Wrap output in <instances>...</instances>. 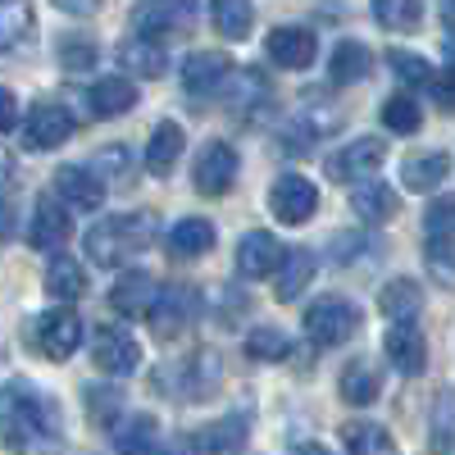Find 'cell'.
Segmentation results:
<instances>
[{
  "label": "cell",
  "mask_w": 455,
  "mask_h": 455,
  "mask_svg": "<svg viewBox=\"0 0 455 455\" xmlns=\"http://www.w3.org/2000/svg\"><path fill=\"white\" fill-rule=\"evenodd\" d=\"M0 446L14 455H55L64 446V410L28 378L0 387Z\"/></svg>",
  "instance_id": "obj_1"
},
{
  "label": "cell",
  "mask_w": 455,
  "mask_h": 455,
  "mask_svg": "<svg viewBox=\"0 0 455 455\" xmlns=\"http://www.w3.org/2000/svg\"><path fill=\"white\" fill-rule=\"evenodd\" d=\"M150 242H156V214H109L100 219L96 228H87V255L92 264H100V269H119V264L137 259Z\"/></svg>",
  "instance_id": "obj_2"
},
{
  "label": "cell",
  "mask_w": 455,
  "mask_h": 455,
  "mask_svg": "<svg viewBox=\"0 0 455 455\" xmlns=\"http://www.w3.org/2000/svg\"><path fill=\"white\" fill-rule=\"evenodd\" d=\"M306 332L319 341V347H341L360 332V306L347 296H319L306 310Z\"/></svg>",
  "instance_id": "obj_3"
},
{
  "label": "cell",
  "mask_w": 455,
  "mask_h": 455,
  "mask_svg": "<svg viewBox=\"0 0 455 455\" xmlns=\"http://www.w3.org/2000/svg\"><path fill=\"white\" fill-rule=\"evenodd\" d=\"M28 341H32V347L42 351L46 360H68L73 351L83 347V319L73 315V310H46V315L32 319Z\"/></svg>",
  "instance_id": "obj_4"
},
{
  "label": "cell",
  "mask_w": 455,
  "mask_h": 455,
  "mask_svg": "<svg viewBox=\"0 0 455 455\" xmlns=\"http://www.w3.org/2000/svg\"><path fill=\"white\" fill-rule=\"evenodd\" d=\"M92 360H96V369L109 373V378H128V373H137V364H141V347H137V337H132L128 328L105 323V328L92 332Z\"/></svg>",
  "instance_id": "obj_5"
},
{
  "label": "cell",
  "mask_w": 455,
  "mask_h": 455,
  "mask_svg": "<svg viewBox=\"0 0 455 455\" xmlns=\"http://www.w3.org/2000/svg\"><path fill=\"white\" fill-rule=\"evenodd\" d=\"M237 169H242V160H237L233 146L228 141H205L196 164H192V187L201 196H223V192H233Z\"/></svg>",
  "instance_id": "obj_6"
},
{
  "label": "cell",
  "mask_w": 455,
  "mask_h": 455,
  "mask_svg": "<svg viewBox=\"0 0 455 455\" xmlns=\"http://www.w3.org/2000/svg\"><path fill=\"white\" fill-rule=\"evenodd\" d=\"M201 291L187 287V283H173V287H160L156 296V310H150V323H156V337H178L187 323H196L201 315Z\"/></svg>",
  "instance_id": "obj_7"
},
{
  "label": "cell",
  "mask_w": 455,
  "mask_h": 455,
  "mask_svg": "<svg viewBox=\"0 0 455 455\" xmlns=\"http://www.w3.org/2000/svg\"><path fill=\"white\" fill-rule=\"evenodd\" d=\"M73 137V114L55 100H36L28 109V124H23V146L28 150H55Z\"/></svg>",
  "instance_id": "obj_8"
},
{
  "label": "cell",
  "mask_w": 455,
  "mask_h": 455,
  "mask_svg": "<svg viewBox=\"0 0 455 455\" xmlns=\"http://www.w3.org/2000/svg\"><path fill=\"white\" fill-rule=\"evenodd\" d=\"M269 210H274V219H283V223H306L315 210H319V187L310 182V178H300V173H283L274 187H269Z\"/></svg>",
  "instance_id": "obj_9"
},
{
  "label": "cell",
  "mask_w": 455,
  "mask_h": 455,
  "mask_svg": "<svg viewBox=\"0 0 455 455\" xmlns=\"http://www.w3.org/2000/svg\"><path fill=\"white\" fill-rule=\"evenodd\" d=\"M387 160V146L378 141V137H355L351 146H341L337 156L328 160V178H337V182H369L373 178V169Z\"/></svg>",
  "instance_id": "obj_10"
},
{
  "label": "cell",
  "mask_w": 455,
  "mask_h": 455,
  "mask_svg": "<svg viewBox=\"0 0 455 455\" xmlns=\"http://www.w3.org/2000/svg\"><path fill=\"white\" fill-rule=\"evenodd\" d=\"M264 51H269V60H274L278 68H310L315 55H319V36H315L310 28L287 23V28H274V32H269Z\"/></svg>",
  "instance_id": "obj_11"
},
{
  "label": "cell",
  "mask_w": 455,
  "mask_h": 455,
  "mask_svg": "<svg viewBox=\"0 0 455 455\" xmlns=\"http://www.w3.org/2000/svg\"><path fill=\"white\" fill-rule=\"evenodd\" d=\"M383 351H387L392 369L405 373V378L424 373V364H428V341H424L419 323H392L387 337H383Z\"/></svg>",
  "instance_id": "obj_12"
},
{
  "label": "cell",
  "mask_w": 455,
  "mask_h": 455,
  "mask_svg": "<svg viewBox=\"0 0 455 455\" xmlns=\"http://www.w3.org/2000/svg\"><path fill=\"white\" fill-rule=\"evenodd\" d=\"M283 251L274 233H264V228H255V233H246L237 242V274L242 278H269L278 274V264H283Z\"/></svg>",
  "instance_id": "obj_13"
},
{
  "label": "cell",
  "mask_w": 455,
  "mask_h": 455,
  "mask_svg": "<svg viewBox=\"0 0 455 455\" xmlns=\"http://www.w3.org/2000/svg\"><path fill=\"white\" fill-rule=\"evenodd\" d=\"M68 233H73V223H68L64 205H60L55 196H36L32 223H28V242H32L36 251H60V246L68 242Z\"/></svg>",
  "instance_id": "obj_14"
},
{
  "label": "cell",
  "mask_w": 455,
  "mask_h": 455,
  "mask_svg": "<svg viewBox=\"0 0 455 455\" xmlns=\"http://www.w3.org/2000/svg\"><path fill=\"white\" fill-rule=\"evenodd\" d=\"M228 73H233V60L223 51H192L182 60V87L192 96H210L228 83Z\"/></svg>",
  "instance_id": "obj_15"
},
{
  "label": "cell",
  "mask_w": 455,
  "mask_h": 455,
  "mask_svg": "<svg viewBox=\"0 0 455 455\" xmlns=\"http://www.w3.org/2000/svg\"><path fill=\"white\" fill-rule=\"evenodd\" d=\"M55 196H60L68 210H100L105 182H100L87 164H64V169L55 173Z\"/></svg>",
  "instance_id": "obj_16"
},
{
  "label": "cell",
  "mask_w": 455,
  "mask_h": 455,
  "mask_svg": "<svg viewBox=\"0 0 455 455\" xmlns=\"http://www.w3.org/2000/svg\"><path fill=\"white\" fill-rule=\"evenodd\" d=\"M156 296H160V283L137 269V274H124L119 283L109 287V306H114V315L137 319V315H150V310H156Z\"/></svg>",
  "instance_id": "obj_17"
},
{
  "label": "cell",
  "mask_w": 455,
  "mask_h": 455,
  "mask_svg": "<svg viewBox=\"0 0 455 455\" xmlns=\"http://www.w3.org/2000/svg\"><path fill=\"white\" fill-rule=\"evenodd\" d=\"M315 269H319V259H315L310 246H287V251H283V264H278V274H274V296H278V300H296L300 291L310 287Z\"/></svg>",
  "instance_id": "obj_18"
},
{
  "label": "cell",
  "mask_w": 455,
  "mask_h": 455,
  "mask_svg": "<svg viewBox=\"0 0 455 455\" xmlns=\"http://www.w3.org/2000/svg\"><path fill=\"white\" fill-rule=\"evenodd\" d=\"M160 424L156 414H124L114 419V451L119 455H160Z\"/></svg>",
  "instance_id": "obj_19"
},
{
  "label": "cell",
  "mask_w": 455,
  "mask_h": 455,
  "mask_svg": "<svg viewBox=\"0 0 455 455\" xmlns=\"http://www.w3.org/2000/svg\"><path fill=\"white\" fill-rule=\"evenodd\" d=\"M192 442L196 455H237L246 446V414H223V419L205 424Z\"/></svg>",
  "instance_id": "obj_20"
},
{
  "label": "cell",
  "mask_w": 455,
  "mask_h": 455,
  "mask_svg": "<svg viewBox=\"0 0 455 455\" xmlns=\"http://www.w3.org/2000/svg\"><path fill=\"white\" fill-rule=\"evenodd\" d=\"M173 378H178V396H182V401H205L210 387L219 383V360H214L210 351H196V355H187V360L173 369Z\"/></svg>",
  "instance_id": "obj_21"
},
{
  "label": "cell",
  "mask_w": 455,
  "mask_h": 455,
  "mask_svg": "<svg viewBox=\"0 0 455 455\" xmlns=\"http://www.w3.org/2000/svg\"><path fill=\"white\" fill-rule=\"evenodd\" d=\"M337 392H341L347 405H373L378 392H383V373H378L373 360H351L337 378Z\"/></svg>",
  "instance_id": "obj_22"
},
{
  "label": "cell",
  "mask_w": 455,
  "mask_h": 455,
  "mask_svg": "<svg viewBox=\"0 0 455 455\" xmlns=\"http://www.w3.org/2000/svg\"><path fill=\"white\" fill-rule=\"evenodd\" d=\"M182 146H187V137H182V128L173 119L156 124V132H150V141H146V169L156 178L173 173V164L182 160Z\"/></svg>",
  "instance_id": "obj_23"
},
{
  "label": "cell",
  "mask_w": 455,
  "mask_h": 455,
  "mask_svg": "<svg viewBox=\"0 0 455 455\" xmlns=\"http://www.w3.org/2000/svg\"><path fill=\"white\" fill-rule=\"evenodd\" d=\"M378 310H383L392 323H414V315L424 310V287L414 278H392L383 291H378Z\"/></svg>",
  "instance_id": "obj_24"
},
{
  "label": "cell",
  "mask_w": 455,
  "mask_h": 455,
  "mask_svg": "<svg viewBox=\"0 0 455 455\" xmlns=\"http://www.w3.org/2000/svg\"><path fill=\"white\" fill-rule=\"evenodd\" d=\"M164 246H169L173 259H196V255H205L214 246V223L210 219H178L169 228Z\"/></svg>",
  "instance_id": "obj_25"
},
{
  "label": "cell",
  "mask_w": 455,
  "mask_h": 455,
  "mask_svg": "<svg viewBox=\"0 0 455 455\" xmlns=\"http://www.w3.org/2000/svg\"><path fill=\"white\" fill-rule=\"evenodd\" d=\"M351 205H355V214H360L364 223H387V219H396V210H401V196L392 192L387 182L369 178V182H360L355 192H351Z\"/></svg>",
  "instance_id": "obj_26"
},
{
  "label": "cell",
  "mask_w": 455,
  "mask_h": 455,
  "mask_svg": "<svg viewBox=\"0 0 455 455\" xmlns=\"http://www.w3.org/2000/svg\"><path fill=\"white\" fill-rule=\"evenodd\" d=\"M446 173H451L446 150H419V156H410L401 164V182L410 187V192H433V187H442Z\"/></svg>",
  "instance_id": "obj_27"
},
{
  "label": "cell",
  "mask_w": 455,
  "mask_h": 455,
  "mask_svg": "<svg viewBox=\"0 0 455 455\" xmlns=\"http://www.w3.org/2000/svg\"><path fill=\"white\" fill-rule=\"evenodd\" d=\"M428 446L433 455H455V387H442L428 410Z\"/></svg>",
  "instance_id": "obj_28"
},
{
  "label": "cell",
  "mask_w": 455,
  "mask_h": 455,
  "mask_svg": "<svg viewBox=\"0 0 455 455\" xmlns=\"http://www.w3.org/2000/svg\"><path fill=\"white\" fill-rule=\"evenodd\" d=\"M119 64L128 73H137V78H160V73L169 68V55L160 42H146V36H128V42L119 46Z\"/></svg>",
  "instance_id": "obj_29"
},
{
  "label": "cell",
  "mask_w": 455,
  "mask_h": 455,
  "mask_svg": "<svg viewBox=\"0 0 455 455\" xmlns=\"http://www.w3.org/2000/svg\"><path fill=\"white\" fill-rule=\"evenodd\" d=\"M132 105H137V87L128 78H100L92 87V114L96 119H119Z\"/></svg>",
  "instance_id": "obj_30"
},
{
  "label": "cell",
  "mask_w": 455,
  "mask_h": 455,
  "mask_svg": "<svg viewBox=\"0 0 455 455\" xmlns=\"http://www.w3.org/2000/svg\"><path fill=\"white\" fill-rule=\"evenodd\" d=\"M369 64H373L369 46H360V42H341V46L332 51V64H328V78H332L337 87H351V83H364V78H369Z\"/></svg>",
  "instance_id": "obj_31"
},
{
  "label": "cell",
  "mask_w": 455,
  "mask_h": 455,
  "mask_svg": "<svg viewBox=\"0 0 455 455\" xmlns=\"http://www.w3.org/2000/svg\"><path fill=\"white\" fill-rule=\"evenodd\" d=\"M46 291L55 300H78L87 291V274H83V264L78 259H68V255H55L46 264Z\"/></svg>",
  "instance_id": "obj_32"
},
{
  "label": "cell",
  "mask_w": 455,
  "mask_h": 455,
  "mask_svg": "<svg viewBox=\"0 0 455 455\" xmlns=\"http://www.w3.org/2000/svg\"><path fill=\"white\" fill-rule=\"evenodd\" d=\"M341 446H347V455H401L392 433L378 424H347L341 428Z\"/></svg>",
  "instance_id": "obj_33"
},
{
  "label": "cell",
  "mask_w": 455,
  "mask_h": 455,
  "mask_svg": "<svg viewBox=\"0 0 455 455\" xmlns=\"http://www.w3.org/2000/svg\"><path fill=\"white\" fill-rule=\"evenodd\" d=\"M32 23H36L32 5H14V0H5V5H0V51L28 46L32 42Z\"/></svg>",
  "instance_id": "obj_34"
},
{
  "label": "cell",
  "mask_w": 455,
  "mask_h": 455,
  "mask_svg": "<svg viewBox=\"0 0 455 455\" xmlns=\"http://www.w3.org/2000/svg\"><path fill=\"white\" fill-rule=\"evenodd\" d=\"M187 14H192L187 5H178V10H173V5H146V10H137V14H132V23H137V32H132V36H146V42H156L160 32H173Z\"/></svg>",
  "instance_id": "obj_35"
},
{
  "label": "cell",
  "mask_w": 455,
  "mask_h": 455,
  "mask_svg": "<svg viewBox=\"0 0 455 455\" xmlns=\"http://www.w3.org/2000/svg\"><path fill=\"white\" fill-rule=\"evenodd\" d=\"M214 23H219V32L228 36V42H242V36L251 32V23H255V10L246 5V0H219Z\"/></svg>",
  "instance_id": "obj_36"
},
{
  "label": "cell",
  "mask_w": 455,
  "mask_h": 455,
  "mask_svg": "<svg viewBox=\"0 0 455 455\" xmlns=\"http://www.w3.org/2000/svg\"><path fill=\"white\" fill-rule=\"evenodd\" d=\"M373 19L383 23L387 32H410V28H419L424 5H414V0H378V5H373Z\"/></svg>",
  "instance_id": "obj_37"
},
{
  "label": "cell",
  "mask_w": 455,
  "mask_h": 455,
  "mask_svg": "<svg viewBox=\"0 0 455 455\" xmlns=\"http://www.w3.org/2000/svg\"><path fill=\"white\" fill-rule=\"evenodd\" d=\"M383 124L392 132H419L424 109H419V100H414V96H387L383 100Z\"/></svg>",
  "instance_id": "obj_38"
},
{
  "label": "cell",
  "mask_w": 455,
  "mask_h": 455,
  "mask_svg": "<svg viewBox=\"0 0 455 455\" xmlns=\"http://www.w3.org/2000/svg\"><path fill=\"white\" fill-rule=\"evenodd\" d=\"M424 237L428 242H455V196H437L424 214Z\"/></svg>",
  "instance_id": "obj_39"
},
{
  "label": "cell",
  "mask_w": 455,
  "mask_h": 455,
  "mask_svg": "<svg viewBox=\"0 0 455 455\" xmlns=\"http://www.w3.org/2000/svg\"><path fill=\"white\" fill-rule=\"evenodd\" d=\"M287 351H291V347H287V337H283L278 328H251V332H246V355H251V360H269V364H274V360H283Z\"/></svg>",
  "instance_id": "obj_40"
},
{
  "label": "cell",
  "mask_w": 455,
  "mask_h": 455,
  "mask_svg": "<svg viewBox=\"0 0 455 455\" xmlns=\"http://www.w3.org/2000/svg\"><path fill=\"white\" fill-rule=\"evenodd\" d=\"M424 264H428V278L437 287H455V242H428Z\"/></svg>",
  "instance_id": "obj_41"
},
{
  "label": "cell",
  "mask_w": 455,
  "mask_h": 455,
  "mask_svg": "<svg viewBox=\"0 0 455 455\" xmlns=\"http://www.w3.org/2000/svg\"><path fill=\"white\" fill-rule=\"evenodd\" d=\"M387 64H392L396 78H401V83H410V87H428V83H433V68H428V60H424V55L387 51Z\"/></svg>",
  "instance_id": "obj_42"
},
{
  "label": "cell",
  "mask_w": 455,
  "mask_h": 455,
  "mask_svg": "<svg viewBox=\"0 0 455 455\" xmlns=\"http://www.w3.org/2000/svg\"><path fill=\"white\" fill-rule=\"evenodd\" d=\"M128 164H132V156L124 146H105L100 156H96V164H92V173L105 182V178H114V182H124L128 178Z\"/></svg>",
  "instance_id": "obj_43"
},
{
  "label": "cell",
  "mask_w": 455,
  "mask_h": 455,
  "mask_svg": "<svg viewBox=\"0 0 455 455\" xmlns=\"http://www.w3.org/2000/svg\"><path fill=\"white\" fill-rule=\"evenodd\" d=\"M87 410L96 424H114V410H119V392L114 387H87Z\"/></svg>",
  "instance_id": "obj_44"
},
{
  "label": "cell",
  "mask_w": 455,
  "mask_h": 455,
  "mask_svg": "<svg viewBox=\"0 0 455 455\" xmlns=\"http://www.w3.org/2000/svg\"><path fill=\"white\" fill-rule=\"evenodd\" d=\"M433 100L446 109V114H455V64L451 68H442V73H433Z\"/></svg>",
  "instance_id": "obj_45"
},
{
  "label": "cell",
  "mask_w": 455,
  "mask_h": 455,
  "mask_svg": "<svg viewBox=\"0 0 455 455\" xmlns=\"http://www.w3.org/2000/svg\"><path fill=\"white\" fill-rule=\"evenodd\" d=\"M369 246H373L369 237L337 233V237H332V259H337V264H351V259H360V251H369Z\"/></svg>",
  "instance_id": "obj_46"
},
{
  "label": "cell",
  "mask_w": 455,
  "mask_h": 455,
  "mask_svg": "<svg viewBox=\"0 0 455 455\" xmlns=\"http://www.w3.org/2000/svg\"><path fill=\"white\" fill-rule=\"evenodd\" d=\"M60 60H64V68H92V64H96V51H92L87 42H78V46H64Z\"/></svg>",
  "instance_id": "obj_47"
},
{
  "label": "cell",
  "mask_w": 455,
  "mask_h": 455,
  "mask_svg": "<svg viewBox=\"0 0 455 455\" xmlns=\"http://www.w3.org/2000/svg\"><path fill=\"white\" fill-rule=\"evenodd\" d=\"M14 119H19V100H14L10 87H0V132H10Z\"/></svg>",
  "instance_id": "obj_48"
},
{
  "label": "cell",
  "mask_w": 455,
  "mask_h": 455,
  "mask_svg": "<svg viewBox=\"0 0 455 455\" xmlns=\"http://www.w3.org/2000/svg\"><path fill=\"white\" fill-rule=\"evenodd\" d=\"M5 237H14V205H10V196H0V242Z\"/></svg>",
  "instance_id": "obj_49"
},
{
  "label": "cell",
  "mask_w": 455,
  "mask_h": 455,
  "mask_svg": "<svg viewBox=\"0 0 455 455\" xmlns=\"http://www.w3.org/2000/svg\"><path fill=\"white\" fill-rule=\"evenodd\" d=\"M160 455H196V442L192 437H173V446H164Z\"/></svg>",
  "instance_id": "obj_50"
},
{
  "label": "cell",
  "mask_w": 455,
  "mask_h": 455,
  "mask_svg": "<svg viewBox=\"0 0 455 455\" xmlns=\"http://www.w3.org/2000/svg\"><path fill=\"white\" fill-rule=\"evenodd\" d=\"M287 455H332L328 446H319V442H300V446H291Z\"/></svg>",
  "instance_id": "obj_51"
},
{
  "label": "cell",
  "mask_w": 455,
  "mask_h": 455,
  "mask_svg": "<svg viewBox=\"0 0 455 455\" xmlns=\"http://www.w3.org/2000/svg\"><path fill=\"white\" fill-rule=\"evenodd\" d=\"M442 23H446V28H455V5H442Z\"/></svg>",
  "instance_id": "obj_52"
}]
</instances>
